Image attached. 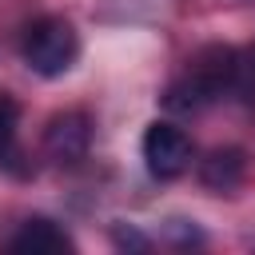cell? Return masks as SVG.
<instances>
[{
    "mask_svg": "<svg viewBox=\"0 0 255 255\" xmlns=\"http://www.w3.org/2000/svg\"><path fill=\"white\" fill-rule=\"evenodd\" d=\"M247 175V155L239 147H215L203 163H199V179L211 191H235Z\"/></svg>",
    "mask_w": 255,
    "mask_h": 255,
    "instance_id": "6",
    "label": "cell"
},
{
    "mask_svg": "<svg viewBox=\"0 0 255 255\" xmlns=\"http://www.w3.org/2000/svg\"><path fill=\"white\" fill-rule=\"evenodd\" d=\"M112 235H116V243H120V247H135V251H143V247H147V239H143L139 231H131V227H128V231H124V227H116Z\"/></svg>",
    "mask_w": 255,
    "mask_h": 255,
    "instance_id": "9",
    "label": "cell"
},
{
    "mask_svg": "<svg viewBox=\"0 0 255 255\" xmlns=\"http://www.w3.org/2000/svg\"><path fill=\"white\" fill-rule=\"evenodd\" d=\"M92 143V120L84 112H60L44 128V151L56 163H80Z\"/></svg>",
    "mask_w": 255,
    "mask_h": 255,
    "instance_id": "4",
    "label": "cell"
},
{
    "mask_svg": "<svg viewBox=\"0 0 255 255\" xmlns=\"http://www.w3.org/2000/svg\"><path fill=\"white\" fill-rule=\"evenodd\" d=\"M143 163H147V171L155 179L183 175L191 167V139H187V131L175 128V124H163V120L147 124V131H143Z\"/></svg>",
    "mask_w": 255,
    "mask_h": 255,
    "instance_id": "3",
    "label": "cell"
},
{
    "mask_svg": "<svg viewBox=\"0 0 255 255\" xmlns=\"http://www.w3.org/2000/svg\"><path fill=\"white\" fill-rule=\"evenodd\" d=\"M80 56V36L64 16H44L24 32V60L36 76H64Z\"/></svg>",
    "mask_w": 255,
    "mask_h": 255,
    "instance_id": "2",
    "label": "cell"
},
{
    "mask_svg": "<svg viewBox=\"0 0 255 255\" xmlns=\"http://www.w3.org/2000/svg\"><path fill=\"white\" fill-rule=\"evenodd\" d=\"M235 92H243V100H255V48L247 56H239L235 68Z\"/></svg>",
    "mask_w": 255,
    "mask_h": 255,
    "instance_id": "8",
    "label": "cell"
},
{
    "mask_svg": "<svg viewBox=\"0 0 255 255\" xmlns=\"http://www.w3.org/2000/svg\"><path fill=\"white\" fill-rule=\"evenodd\" d=\"M72 247H76L72 235H68L60 223L44 219V215L28 219V223L8 239V251H20V255H56V251H72Z\"/></svg>",
    "mask_w": 255,
    "mask_h": 255,
    "instance_id": "5",
    "label": "cell"
},
{
    "mask_svg": "<svg viewBox=\"0 0 255 255\" xmlns=\"http://www.w3.org/2000/svg\"><path fill=\"white\" fill-rule=\"evenodd\" d=\"M16 120H20V108L12 96L0 92V159L12 151V135H16Z\"/></svg>",
    "mask_w": 255,
    "mask_h": 255,
    "instance_id": "7",
    "label": "cell"
},
{
    "mask_svg": "<svg viewBox=\"0 0 255 255\" xmlns=\"http://www.w3.org/2000/svg\"><path fill=\"white\" fill-rule=\"evenodd\" d=\"M235 68H239V52L211 44L187 60V72L167 88L163 104L171 112H199V108L215 104L219 96L235 92Z\"/></svg>",
    "mask_w": 255,
    "mask_h": 255,
    "instance_id": "1",
    "label": "cell"
}]
</instances>
